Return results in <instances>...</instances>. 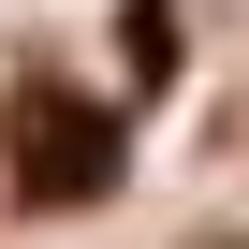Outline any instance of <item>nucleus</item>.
<instances>
[{"label": "nucleus", "mask_w": 249, "mask_h": 249, "mask_svg": "<svg viewBox=\"0 0 249 249\" xmlns=\"http://www.w3.org/2000/svg\"><path fill=\"white\" fill-rule=\"evenodd\" d=\"M132 176V132H117V103H88L73 73H15L0 88V191L30 220H73Z\"/></svg>", "instance_id": "f257e3e1"}, {"label": "nucleus", "mask_w": 249, "mask_h": 249, "mask_svg": "<svg viewBox=\"0 0 249 249\" xmlns=\"http://www.w3.org/2000/svg\"><path fill=\"white\" fill-rule=\"evenodd\" d=\"M117 59H132V88H176V0H132L117 15Z\"/></svg>", "instance_id": "f03ea898"}]
</instances>
